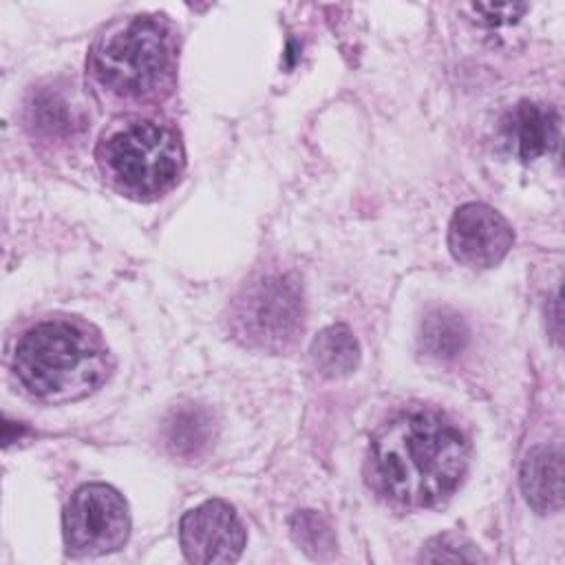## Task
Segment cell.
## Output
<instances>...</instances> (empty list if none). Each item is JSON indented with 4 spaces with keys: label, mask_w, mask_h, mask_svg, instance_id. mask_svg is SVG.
I'll return each mask as SVG.
<instances>
[{
    "label": "cell",
    "mask_w": 565,
    "mask_h": 565,
    "mask_svg": "<svg viewBox=\"0 0 565 565\" xmlns=\"http://www.w3.org/2000/svg\"><path fill=\"white\" fill-rule=\"evenodd\" d=\"M512 243V227L486 203H463L450 218L448 247L461 265L494 267L505 258Z\"/></svg>",
    "instance_id": "obj_8"
},
{
    "label": "cell",
    "mask_w": 565,
    "mask_h": 565,
    "mask_svg": "<svg viewBox=\"0 0 565 565\" xmlns=\"http://www.w3.org/2000/svg\"><path fill=\"white\" fill-rule=\"evenodd\" d=\"M97 82L124 99H146L170 71L166 29L152 18H132L104 35L90 60Z\"/></svg>",
    "instance_id": "obj_4"
},
{
    "label": "cell",
    "mask_w": 565,
    "mask_h": 565,
    "mask_svg": "<svg viewBox=\"0 0 565 565\" xmlns=\"http://www.w3.org/2000/svg\"><path fill=\"white\" fill-rule=\"evenodd\" d=\"M419 558L428 561V563H439V561L475 563V561H483V556L475 550V545L470 541H466L463 536H457V534H439V536L430 539L424 545Z\"/></svg>",
    "instance_id": "obj_16"
},
{
    "label": "cell",
    "mask_w": 565,
    "mask_h": 565,
    "mask_svg": "<svg viewBox=\"0 0 565 565\" xmlns=\"http://www.w3.org/2000/svg\"><path fill=\"white\" fill-rule=\"evenodd\" d=\"M245 527L234 508L221 499H210L183 514L179 541L190 563H234L245 547Z\"/></svg>",
    "instance_id": "obj_7"
},
{
    "label": "cell",
    "mask_w": 565,
    "mask_h": 565,
    "mask_svg": "<svg viewBox=\"0 0 565 565\" xmlns=\"http://www.w3.org/2000/svg\"><path fill=\"white\" fill-rule=\"evenodd\" d=\"M305 324V300L289 274H263L249 280L230 307L232 335L256 351L280 353Z\"/></svg>",
    "instance_id": "obj_5"
},
{
    "label": "cell",
    "mask_w": 565,
    "mask_h": 565,
    "mask_svg": "<svg viewBox=\"0 0 565 565\" xmlns=\"http://www.w3.org/2000/svg\"><path fill=\"white\" fill-rule=\"evenodd\" d=\"M97 159L106 177L130 196L163 194L185 166L179 137L154 121H135L104 137Z\"/></svg>",
    "instance_id": "obj_3"
},
{
    "label": "cell",
    "mask_w": 565,
    "mask_h": 565,
    "mask_svg": "<svg viewBox=\"0 0 565 565\" xmlns=\"http://www.w3.org/2000/svg\"><path fill=\"white\" fill-rule=\"evenodd\" d=\"M521 490L536 512H554L563 503V457L558 448L536 446L521 463Z\"/></svg>",
    "instance_id": "obj_10"
},
{
    "label": "cell",
    "mask_w": 565,
    "mask_h": 565,
    "mask_svg": "<svg viewBox=\"0 0 565 565\" xmlns=\"http://www.w3.org/2000/svg\"><path fill=\"white\" fill-rule=\"evenodd\" d=\"M468 324L452 309H433L426 313L419 327V344L422 349L439 360H450L463 351L468 344Z\"/></svg>",
    "instance_id": "obj_13"
},
{
    "label": "cell",
    "mask_w": 565,
    "mask_h": 565,
    "mask_svg": "<svg viewBox=\"0 0 565 565\" xmlns=\"http://www.w3.org/2000/svg\"><path fill=\"white\" fill-rule=\"evenodd\" d=\"M66 552L73 556H102L124 547L130 534L126 499L108 483L77 488L62 514Z\"/></svg>",
    "instance_id": "obj_6"
},
{
    "label": "cell",
    "mask_w": 565,
    "mask_h": 565,
    "mask_svg": "<svg viewBox=\"0 0 565 565\" xmlns=\"http://www.w3.org/2000/svg\"><path fill=\"white\" fill-rule=\"evenodd\" d=\"M558 113L532 102L516 104L503 119V141L521 161H532L552 152L558 146Z\"/></svg>",
    "instance_id": "obj_9"
},
{
    "label": "cell",
    "mask_w": 565,
    "mask_h": 565,
    "mask_svg": "<svg viewBox=\"0 0 565 565\" xmlns=\"http://www.w3.org/2000/svg\"><path fill=\"white\" fill-rule=\"evenodd\" d=\"M470 448L459 428L433 411H404L371 437L366 483L380 497L428 508L444 501L463 481Z\"/></svg>",
    "instance_id": "obj_1"
},
{
    "label": "cell",
    "mask_w": 565,
    "mask_h": 565,
    "mask_svg": "<svg viewBox=\"0 0 565 565\" xmlns=\"http://www.w3.org/2000/svg\"><path fill=\"white\" fill-rule=\"evenodd\" d=\"M20 384L38 399L64 404L90 395L108 377L110 362L97 335L68 320L31 327L13 351Z\"/></svg>",
    "instance_id": "obj_2"
},
{
    "label": "cell",
    "mask_w": 565,
    "mask_h": 565,
    "mask_svg": "<svg viewBox=\"0 0 565 565\" xmlns=\"http://www.w3.org/2000/svg\"><path fill=\"white\" fill-rule=\"evenodd\" d=\"M31 110V121L38 130L49 135H64L73 130V113L68 110V104L60 99L57 95L44 93L35 97Z\"/></svg>",
    "instance_id": "obj_15"
},
{
    "label": "cell",
    "mask_w": 565,
    "mask_h": 565,
    "mask_svg": "<svg viewBox=\"0 0 565 565\" xmlns=\"http://www.w3.org/2000/svg\"><path fill=\"white\" fill-rule=\"evenodd\" d=\"M470 9L479 15L475 20L490 24V26H499V24H510L514 20L521 18V13L527 11V4H512V2H501V4H470Z\"/></svg>",
    "instance_id": "obj_17"
},
{
    "label": "cell",
    "mask_w": 565,
    "mask_h": 565,
    "mask_svg": "<svg viewBox=\"0 0 565 565\" xmlns=\"http://www.w3.org/2000/svg\"><path fill=\"white\" fill-rule=\"evenodd\" d=\"M311 360L324 377H347L360 364V344L347 324L324 327L311 342Z\"/></svg>",
    "instance_id": "obj_12"
},
{
    "label": "cell",
    "mask_w": 565,
    "mask_h": 565,
    "mask_svg": "<svg viewBox=\"0 0 565 565\" xmlns=\"http://www.w3.org/2000/svg\"><path fill=\"white\" fill-rule=\"evenodd\" d=\"M291 532L298 545H302V550L311 556H324L333 550V536L327 521L311 510L298 512L291 519Z\"/></svg>",
    "instance_id": "obj_14"
},
{
    "label": "cell",
    "mask_w": 565,
    "mask_h": 565,
    "mask_svg": "<svg viewBox=\"0 0 565 565\" xmlns=\"http://www.w3.org/2000/svg\"><path fill=\"white\" fill-rule=\"evenodd\" d=\"M214 439V422L207 411L199 406H185L174 411L163 426V441L168 450L183 459L203 455Z\"/></svg>",
    "instance_id": "obj_11"
}]
</instances>
